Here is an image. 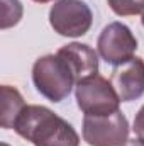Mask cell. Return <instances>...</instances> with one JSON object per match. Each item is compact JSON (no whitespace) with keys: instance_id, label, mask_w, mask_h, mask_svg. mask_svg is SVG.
Instances as JSON below:
<instances>
[{"instance_id":"1","label":"cell","mask_w":144,"mask_h":146,"mask_svg":"<svg viewBox=\"0 0 144 146\" xmlns=\"http://www.w3.org/2000/svg\"><path fill=\"white\" fill-rule=\"evenodd\" d=\"M14 131L34 146H80V136L71 124L44 106H26Z\"/></svg>"},{"instance_id":"2","label":"cell","mask_w":144,"mask_h":146,"mask_svg":"<svg viewBox=\"0 0 144 146\" xmlns=\"http://www.w3.org/2000/svg\"><path fill=\"white\" fill-rule=\"evenodd\" d=\"M32 83L37 92L48 100L61 102L71 94L76 78L68 61L56 53L36 60L32 66Z\"/></svg>"},{"instance_id":"3","label":"cell","mask_w":144,"mask_h":146,"mask_svg":"<svg viewBox=\"0 0 144 146\" xmlns=\"http://www.w3.org/2000/svg\"><path fill=\"white\" fill-rule=\"evenodd\" d=\"M75 99L80 110L85 115H108L117 112L120 106V97L115 92L112 82L107 78L92 75L75 87Z\"/></svg>"},{"instance_id":"4","label":"cell","mask_w":144,"mask_h":146,"mask_svg":"<svg viewBox=\"0 0 144 146\" xmlns=\"http://www.w3.org/2000/svg\"><path fill=\"white\" fill-rule=\"evenodd\" d=\"M81 134L88 146H124L129 141V122L120 110L108 115H85Z\"/></svg>"},{"instance_id":"5","label":"cell","mask_w":144,"mask_h":146,"mask_svg":"<svg viewBox=\"0 0 144 146\" xmlns=\"http://www.w3.org/2000/svg\"><path fill=\"white\" fill-rule=\"evenodd\" d=\"M92 22V9L83 0H58L49 10V24L59 36H83L90 31Z\"/></svg>"},{"instance_id":"6","label":"cell","mask_w":144,"mask_h":146,"mask_svg":"<svg viewBox=\"0 0 144 146\" xmlns=\"http://www.w3.org/2000/svg\"><path fill=\"white\" fill-rule=\"evenodd\" d=\"M97 49L105 63L112 66H120L134 58L137 39L126 24L110 22L102 29L97 39Z\"/></svg>"},{"instance_id":"7","label":"cell","mask_w":144,"mask_h":146,"mask_svg":"<svg viewBox=\"0 0 144 146\" xmlns=\"http://www.w3.org/2000/svg\"><path fill=\"white\" fill-rule=\"evenodd\" d=\"M110 82L122 102L141 99L144 94V60L134 56L127 63L115 66Z\"/></svg>"},{"instance_id":"8","label":"cell","mask_w":144,"mask_h":146,"mask_svg":"<svg viewBox=\"0 0 144 146\" xmlns=\"http://www.w3.org/2000/svg\"><path fill=\"white\" fill-rule=\"evenodd\" d=\"M58 54L63 56L71 66L76 83L98 73V54L93 48L81 42H70L58 49Z\"/></svg>"},{"instance_id":"9","label":"cell","mask_w":144,"mask_h":146,"mask_svg":"<svg viewBox=\"0 0 144 146\" xmlns=\"http://www.w3.org/2000/svg\"><path fill=\"white\" fill-rule=\"evenodd\" d=\"M26 107L24 97L15 87L2 85V117L0 124L3 129H14V124L19 117V114Z\"/></svg>"},{"instance_id":"10","label":"cell","mask_w":144,"mask_h":146,"mask_svg":"<svg viewBox=\"0 0 144 146\" xmlns=\"http://www.w3.org/2000/svg\"><path fill=\"white\" fill-rule=\"evenodd\" d=\"M107 3L112 12L120 17L144 14V0H107Z\"/></svg>"},{"instance_id":"11","label":"cell","mask_w":144,"mask_h":146,"mask_svg":"<svg viewBox=\"0 0 144 146\" xmlns=\"http://www.w3.org/2000/svg\"><path fill=\"white\" fill-rule=\"evenodd\" d=\"M22 3L19 0H2V29L15 26L22 19Z\"/></svg>"},{"instance_id":"12","label":"cell","mask_w":144,"mask_h":146,"mask_svg":"<svg viewBox=\"0 0 144 146\" xmlns=\"http://www.w3.org/2000/svg\"><path fill=\"white\" fill-rule=\"evenodd\" d=\"M132 129H134L136 136H137L139 139H143V141H144V106L137 110V114H136V117H134Z\"/></svg>"},{"instance_id":"13","label":"cell","mask_w":144,"mask_h":146,"mask_svg":"<svg viewBox=\"0 0 144 146\" xmlns=\"http://www.w3.org/2000/svg\"><path fill=\"white\" fill-rule=\"evenodd\" d=\"M124 146H144V141L139 139V138H137V139H129Z\"/></svg>"},{"instance_id":"14","label":"cell","mask_w":144,"mask_h":146,"mask_svg":"<svg viewBox=\"0 0 144 146\" xmlns=\"http://www.w3.org/2000/svg\"><path fill=\"white\" fill-rule=\"evenodd\" d=\"M37 3H48V2H53V0H34Z\"/></svg>"},{"instance_id":"15","label":"cell","mask_w":144,"mask_h":146,"mask_svg":"<svg viewBox=\"0 0 144 146\" xmlns=\"http://www.w3.org/2000/svg\"><path fill=\"white\" fill-rule=\"evenodd\" d=\"M141 22H143V27H144V14H143V19H141Z\"/></svg>"},{"instance_id":"16","label":"cell","mask_w":144,"mask_h":146,"mask_svg":"<svg viewBox=\"0 0 144 146\" xmlns=\"http://www.w3.org/2000/svg\"><path fill=\"white\" fill-rule=\"evenodd\" d=\"M2 146H9V145H7V143H2Z\"/></svg>"}]
</instances>
